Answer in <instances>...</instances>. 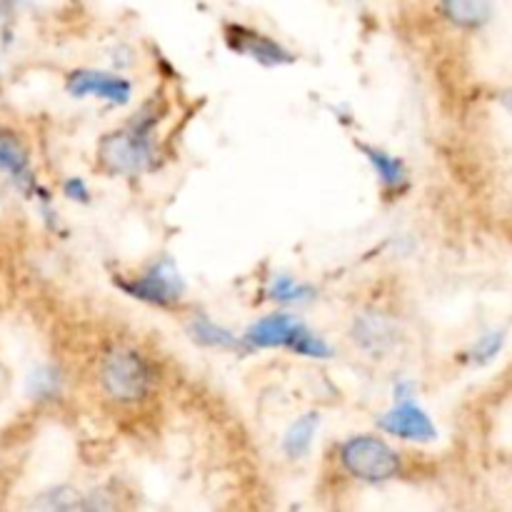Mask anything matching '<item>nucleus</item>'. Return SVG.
Returning a JSON list of instances; mask_svg holds the SVG:
<instances>
[{
	"instance_id": "1",
	"label": "nucleus",
	"mask_w": 512,
	"mask_h": 512,
	"mask_svg": "<svg viewBox=\"0 0 512 512\" xmlns=\"http://www.w3.org/2000/svg\"><path fill=\"white\" fill-rule=\"evenodd\" d=\"M343 465L350 475L368 483H383L400 470V460L383 440L378 438H353L343 448Z\"/></svg>"
},
{
	"instance_id": "2",
	"label": "nucleus",
	"mask_w": 512,
	"mask_h": 512,
	"mask_svg": "<svg viewBox=\"0 0 512 512\" xmlns=\"http://www.w3.org/2000/svg\"><path fill=\"white\" fill-rule=\"evenodd\" d=\"M103 385L115 400L133 403L150 390V368L133 350H115L103 365Z\"/></svg>"
},
{
	"instance_id": "3",
	"label": "nucleus",
	"mask_w": 512,
	"mask_h": 512,
	"mask_svg": "<svg viewBox=\"0 0 512 512\" xmlns=\"http://www.w3.org/2000/svg\"><path fill=\"white\" fill-rule=\"evenodd\" d=\"M150 148L148 138L145 133H113V135H105L100 140V165L110 173H120V175H130V173H138L148 165Z\"/></svg>"
},
{
	"instance_id": "4",
	"label": "nucleus",
	"mask_w": 512,
	"mask_h": 512,
	"mask_svg": "<svg viewBox=\"0 0 512 512\" xmlns=\"http://www.w3.org/2000/svg\"><path fill=\"white\" fill-rule=\"evenodd\" d=\"M380 428L403 440H415V443H430V440L438 438L433 420L408 398L400 400L390 413L380 418Z\"/></svg>"
},
{
	"instance_id": "5",
	"label": "nucleus",
	"mask_w": 512,
	"mask_h": 512,
	"mask_svg": "<svg viewBox=\"0 0 512 512\" xmlns=\"http://www.w3.org/2000/svg\"><path fill=\"white\" fill-rule=\"evenodd\" d=\"M118 285L128 295H133V298L160 305V308L178 303L180 293H183V283H180V278L175 275V270L163 268V265H158V268H153L148 275L133 280V283L118 280Z\"/></svg>"
},
{
	"instance_id": "6",
	"label": "nucleus",
	"mask_w": 512,
	"mask_h": 512,
	"mask_svg": "<svg viewBox=\"0 0 512 512\" xmlns=\"http://www.w3.org/2000/svg\"><path fill=\"white\" fill-rule=\"evenodd\" d=\"M130 83L118 75L100 73V70H78L68 78V93L75 98L95 95V98L110 100L115 105H125L130 100Z\"/></svg>"
},
{
	"instance_id": "7",
	"label": "nucleus",
	"mask_w": 512,
	"mask_h": 512,
	"mask_svg": "<svg viewBox=\"0 0 512 512\" xmlns=\"http://www.w3.org/2000/svg\"><path fill=\"white\" fill-rule=\"evenodd\" d=\"M225 35H228L230 50L248 55V58L258 60V63H263V65H288L295 60L293 55L283 48V45H278L275 40L265 38V35L255 33V30H245V28H240V25H230L228 33Z\"/></svg>"
},
{
	"instance_id": "8",
	"label": "nucleus",
	"mask_w": 512,
	"mask_h": 512,
	"mask_svg": "<svg viewBox=\"0 0 512 512\" xmlns=\"http://www.w3.org/2000/svg\"><path fill=\"white\" fill-rule=\"evenodd\" d=\"M300 323L293 315H270V318L258 320L253 328L245 333V343L250 348H290Z\"/></svg>"
},
{
	"instance_id": "9",
	"label": "nucleus",
	"mask_w": 512,
	"mask_h": 512,
	"mask_svg": "<svg viewBox=\"0 0 512 512\" xmlns=\"http://www.w3.org/2000/svg\"><path fill=\"white\" fill-rule=\"evenodd\" d=\"M443 13L450 23L460 28H480L490 20L493 3L490 0H443Z\"/></svg>"
},
{
	"instance_id": "10",
	"label": "nucleus",
	"mask_w": 512,
	"mask_h": 512,
	"mask_svg": "<svg viewBox=\"0 0 512 512\" xmlns=\"http://www.w3.org/2000/svg\"><path fill=\"white\" fill-rule=\"evenodd\" d=\"M315 430H318V413H308L300 420H295L293 428L285 433L283 450L290 455V458H303L310 450L315 438Z\"/></svg>"
},
{
	"instance_id": "11",
	"label": "nucleus",
	"mask_w": 512,
	"mask_h": 512,
	"mask_svg": "<svg viewBox=\"0 0 512 512\" xmlns=\"http://www.w3.org/2000/svg\"><path fill=\"white\" fill-rule=\"evenodd\" d=\"M360 148L365 150L368 160L373 163L375 173L380 175V180H383L388 188L400 190V188H405V185H408V173H405L403 163H400L398 158H390V155L383 153V150L368 148V145H360Z\"/></svg>"
},
{
	"instance_id": "12",
	"label": "nucleus",
	"mask_w": 512,
	"mask_h": 512,
	"mask_svg": "<svg viewBox=\"0 0 512 512\" xmlns=\"http://www.w3.org/2000/svg\"><path fill=\"white\" fill-rule=\"evenodd\" d=\"M190 335H193L195 343L205 345V348H228V350L240 348L238 338H233L228 330H223L220 325H213L205 318L193 320V325H190Z\"/></svg>"
},
{
	"instance_id": "13",
	"label": "nucleus",
	"mask_w": 512,
	"mask_h": 512,
	"mask_svg": "<svg viewBox=\"0 0 512 512\" xmlns=\"http://www.w3.org/2000/svg\"><path fill=\"white\" fill-rule=\"evenodd\" d=\"M0 170H5V173H8L10 178L18 180L20 185L30 183L28 158H25L23 148L8 138L0 140Z\"/></svg>"
},
{
	"instance_id": "14",
	"label": "nucleus",
	"mask_w": 512,
	"mask_h": 512,
	"mask_svg": "<svg viewBox=\"0 0 512 512\" xmlns=\"http://www.w3.org/2000/svg\"><path fill=\"white\" fill-rule=\"evenodd\" d=\"M290 350H295V353L300 355H308V358H330V355H333V350H330L318 335L310 333L308 328H303V325H300L298 333H295Z\"/></svg>"
},
{
	"instance_id": "15",
	"label": "nucleus",
	"mask_w": 512,
	"mask_h": 512,
	"mask_svg": "<svg viewBox=\"0 0 512 512\" xmlns=\"http://www.w3.org/2000/svg\"><path fill=\"white\" fill-rule=\"evenodd\" d=\"M270 298L280 300V303H300V300L313 298V290L305 288V285H298L293 278H288V275H280L273 283Z\"/></svg>"
},
{
	"instance_id": "16",
	"label": "nucleus",
	"mask_w": 512,
	"mask_h": 512,
	"mask_svg": "<svg viewBox=\"0 0 512 512\" xmlns=\"http://www.w3.org/2000/svg\"><path fill=\"white\" fill-rule=\"evenodd\" d=\"M503 343H505V333H500V330L483 335V338L473 345V350H470V360H473L475 365L490 363V360L500 353Z\"/></svg>"
},
{
	"instance_id": "17",
	"label": "nucleus",
	"mask_w": 512,
	"mask_h": 512,
	"mask_svg": "<svg viewBox=\"0 0 512 512\" xmlns=\"http://www.w3.org/2000/svg\"><path fill=\"white\" fill-rule=\"evenodd\" d=\"M38 505H43V508L48 510H73V508H83V503H78V495L73 493V490H50L48 495H45L43 500H40Z\"/></svg>"
},
{
	"instance_id": "18",
	"label": "nucleus",
	"mask_w": 512,
	"mask_h": 512,
	"mask_svg": "<svg viewBox=\"0 0 512 512\" xmlns=\"http://www.w3.org/2000/svg\"><path fill=\"white\" fill-rule=\"evenodd\" d=\"M65 193L70 195V198H78V200H88V190H85L83 180H68V185H65Z\"/></svg>"
},
{
	"instance_id": "19",
	"label": "nucleus",
	"mask_w": 512,
	"mask_h": 512,
	"mask_svg": "<svg viewBox=\"0 0 512 512\" xmlns=\"http://www.w3.org/2000/svg\"><path fill=\"white\" fill-rule=\"evenodd\" d=\"M500 103H503L505 110L512 115V90H505V93L500 95Z\"/></svg>"
}]
</instances>
